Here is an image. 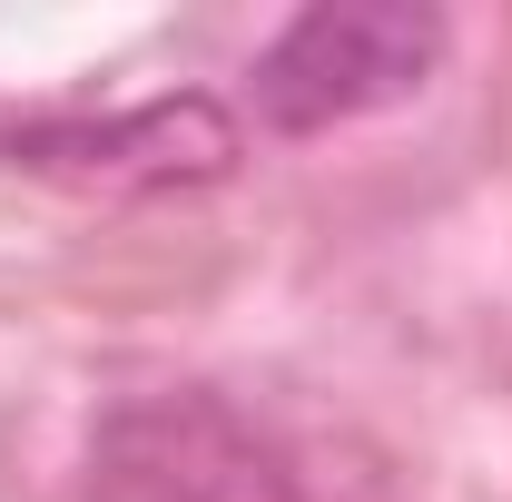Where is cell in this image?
I'll return each instance as SVG.
<instances>
[{
	"label": "cell",
	"mask_w": 512,
	"mask_h": 502,
	"mask_svg": "<svg viewBox=\"0 0 512 502\" xmlns=\"http://www.w3.org/2000/svg\"><path fill=\"white\" fill-rule=\"evenodd\" d=\"M10 158L99 197H168V188H217L247 158V128L217 99H138V109H60V119H20Z\"/></svg>",
	"instance_id": "3"
},
{
	"label": "cell",
	"mask_w": 512,
	"mask_h": 502,
	"mask_svg": "<svg viewBox=\"0 0 512 502\" xmlns=\"http://www.w3.org/2000/svg\"><path fill=\"white\" fill-rule=\"evenodd\" d=\"M444 10L414 0H325L296 10L247 69V109L266 138H325L375 109H404L434 69H444Z\"/></svg>",
	"instance_id": "1"
},
{
	"label": "cell",
	"mask_w": 512,
	"mask_h": 502,
	"mask_svg": "<svg viewBox=\"0 0 512 502\" xmlns=\"http://www.w3.org/2000/svg\"><path fill=\"white\" fill-rule=\"evenodd\" d=\"M89 502H316L217 394H138L89 434Z\"/></svg>",
	"instance_id": "2"
}]
</instances>
